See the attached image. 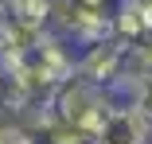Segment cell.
<instances>
[{
	"instance_id": "obj_2",
	"label": "cell",
	"mask_w": 152,
	"mask_h": 144,
	"mask_svg": "<svg viewBox=\"0 0 152 144\" xmlns=\"http://www.w3.org/2000/svg\"><path fill=\"white\" fill-rule=\"evenodd\" d=\"M94 136H98V144H148L152 140V117L137 101H117L105 113V121Z\"/></svg>"
},
{
	"instance_id": "obj_5",
	"label": "cell",
	"mask_w": 152,
	"mask_h": 144,
	"mask_svg": "<svg viewBox=\"0 0 152 144\" xmlns=\"http://www.w3.org/2000/svg\"><path fill=\"white\" fill-rule=\"evenodd\" d=\"M4 20H8V4L0 0V23H4Z\"/></svg>"
},
{
	"instance_id": "obj_6",
	"label": "cell",
	"mask_w": 152,
	"mask_h": 144,
	"mask_svg": "<svg viewBox=\"0 0 152 144\" xmlns=\"http://www.w3.org/2000/svg\"><path fill=\"white\" fill-rule=\"evenodd\" d=\"M4 4H20V0H4Z\"/></svg>"
},
{
	"instance_id": "obj_3",
	"label": "cell",
	"mask_w": 152,
	"mask_h": 144,
	"mask_svg": "<svg viewBox=\"0 0 152 144\" xmlns=\"http://www.w3.org/2000/svg\"><path fill=\"white\" fill-rule=\"evenodd\" d=\"M125 63H129V43L117 39V35H105L98 43H86V55L78 59V74L90 78V82L113 86L125 74Z\"/></svg>"
},
{
	"instance_id": "obj_4",
	"label": "cell",
	"mask_w": 152,
	"mask_h": 144,
	"mask_svg": "<svg viewBox=\"0 0 152 144\" xmlns=\"http://www.w3.org/2000/svg\"><path fill=\"white\" fill-rule=\"evenodd\" d=\"M113 35L125 39V43H137V39L148 35L140 0H117V8H113Z\"/></svg>"
},
{
	"instance_id": "obj_1",
	"label": "cell",
	"mask_w": 152,
	"mask_h": 144,
	"mask_svg": "<svg viewBox=\"0 0 152 144\" xmlns=\"http://www.w3.org/2000/svg\"><path fill=\"white\" fill-rule=\"evenodd\" d=\"M51 105L58 109V117H66L70 125H78V129H86V132H98L102 121H105V113L117 105V94L109 90V86L90 82V78H82V74L74 70V74L55 90Z\"/></svg>"
}]
</instances>
